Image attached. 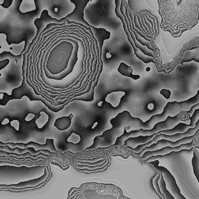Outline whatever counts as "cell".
I'll list each match as a JSON object with an SVG mask.
<instances>
[{"label": "cell", "mask_w": 199, "mask_h": 199, "mask_svg": "<svg viewBox=\"0 0 199 199\" xmlns=\"http://www.w3.org/2000/svg\"><path fill=\"white\" fill-rule=\"evenodd\" d=\"M135 120V117L132 116L129 111H125L120 113L110 121L113 126L112 129L104 132L102 135L95 137L93 144L87 148L84 151L107 148L114 145L117 138L124 134L125 128L130 126L132 128Z\"/></svg>", "instance_id": "cell-1"}, {"label": "cell", "mask_w": 199, "mask_h": 199, "mask_svg": "<svg viewBox=\"0 0 199 199\" xmlns=\"http://www.w3.org/2000/svg\"><path fill=\"white\" fill-rule=\"evenodd\" d=\"M191 121H185L182 120L181 114L177 115L174 117L169 116L165 121L160 122L156 124L154 127L150 130H132L130 132H127L125 130L124 134L121 136L119 137L117 139L116 143L114 145L107 148H99V150H107L113 147H118L123 146L125 142L130 138L136 137L140 136H151L161 131L172 129L180 123H184L189 125Z\"/></svg>", "instance_id": "cell-2"}, {"label": "cell", "mask_w": 199, "mask_h": 199, "mask_svg": "<svg viewBox=\"0 0 199 199\" xmlns=\"http://www.w3.org/2000/svg\"><path fill=\"white\" fill-rule=\"evenodd\" d=\"M198 103L199 90L196 95L187 101L181 102H168L164 107L163 112L158 115L159 122L165 121L168 117H174L181 114V112L189 111L192 106Z\"/></svg>", "instance_id": "cell-3"}, {"label": "cell", "mask_w": 199, "mask_h": 199, "mask_svg": "<svg viewBox=\"0 0 199 199\" xmlns=\"http://www.w3.org/2000/svg\"><path fill=\"white\" fill-rule=\"evenodd\" d=\"M11 95L13 96L14 99H20L25 96L28 97L31 101H41L49 110L55 113L62 111L65 106L64 104L54 106L46 101L41 95H36L33 89L27 83L26 78H23L22 84L20 87L12 90Z\"/></svg>", "instance_id": "cell-4"}, {"label": "cell", "mask_w": 199, "mask_h": 199, "mask_svg": "<svg viewBox=\"0 0 199 199\" xmlns=\"http://www.w3.org/2000/svg\"><path fill=\"white\" fill-rule=\"evenodd\" d=\"M159 163V161L156 160L149 163L159 172L162 173L166 183V188L175 199H187L181 194L180 188L173 175L167 168L158 165Z\"/></svg>", "instance_id": "cell-5"}, {"label": "cell", "mask_w": 199, "mask_h": 199, "mask_svg": "<svg viewBox=\"0 0 199 199\" xmlns=\"http://www.w3.org/2000/svg\"><path fill=\"white\" fill-rule=\"evenodd\" d=\"M115 4H116V8H115V12H116L117 16L121 20L123 24V27L124 30L126 32L128 37V40L129 42L131 44V46H132L134 49V52L136 56L139 59L144 62V63H148L150 62H153L156 65V62L154 59V58L152 57H149L143 54L142 52L141 51L139 48H137L135 46V43L133 41L132 38L131 37L130 32L128 30L127 24L124 18V16L122 15L121 11H120V7H121L122 1L121 0H116Z\"/></svg>", "instance_id": "cell-6"}, {"label": "cell", "mask_w": 199, "mask_h": 199, "mask_svg": "<svg viewBox=\"0 0 199 199\" xmlns=\"http://www.w3.org/2000/svg\"><path fill=\"white\" fill-rule=\"evenodd\" d=\"M54 139H46V142L44 144H40L32 141H30L26 144L21 143H4L0 141V146H8L11 149L18 148L20 149H25V148H34L36 151L40 150H47L50 151L51 153H54L57 151V150L56 149L55 146L54 145Z\"/></svg>", "instance_id": "cell-7"}, {"label": "cell", "mask_w": 199, "mask_h": 199, "mask_svg": "<svg viewBox=\"0 0 199 199\" xmlns=\"http://www.w3.org/2000/svg\"><path fill=\"white\" fill-rule=\"evenodd\" d=\"M196 134H195L193 136L183 138L176 142H171L169 140L162 139V140L158 141L156 144H154L151 145L150 147H146L144 148L140 152V155L143 156L146 152L153 151L159 150V149L167 147H170L174 148L179 146L182 144H188L192 141Z\"/></svg>", "instance_id": "cell-8"}, {"label": "cell", "mask_w": 199, "mask_h": 199, "mask_svg": "<svg viewBox=\"0 0 199 199\" xmlns=\"http://www.w3.org/2000/svg\"><path fill=\"white\" fill-rule=\"evenodd\" d=\"M199 119V109L195 110L192 117L190 118L191 123L189 125L184 123H180L172 129L160 131L161 134L172 135L177 134H183L188 131L189 129L195 128Z\"/></svg>", "instance_id": "cell-9"}, {"label": "cell", "mask_w": 199, "mask_h": 199, "mask_svg": "<svg viewBox=\"0 0 199 199\" xmlns=\"http://www.w3.org/2000/svg\"><path fill=\"white\" fill-rule=\"evenodd\" d=\"M193 148V141L189 143L185 144H182L179 146L173 148L170 147H167L153 151H147L144 153V155L140 157V159L142 160L145 161L147 159L152 156H164L169 154L173 151H179L182 149H188L190 150L191 148Z\"/></svg>", "instance_id": "cell-10"}, {"label": "cell", "mask_w": 199, "mask_h": 199, "mask_svg": "<svg viewBox=\"0 0 199 199\" xmlns=\"http://www.w3.org/2000/svg\"><path fill=\"white\" fill-rule=\"evenodd\" d=\"M124 1H122L121 7H120V11H121L122 15H123L124 18H125V21H126L127 24V26L128 30H129V32H130V35H131V37L132 38L133 41H134V43H135V46H136L137 48H139L140 49L141 51L142 52L143 54H145V55L154 58V52L148 49L147 46L142 45L137 40L135 35H134V33L131 31V29H130V28L129 21L126 16V10H125V4H124Z\"/></svg>", "instance_id": "cell-11"}, {"label": "cell", "mask_w": 199, "mask_h": 199, "mask_svg": "<svg viewBox=\"0 0 199 199\" xmlns=\"http://www.w3.org/2000/svg\"><path fill=\"white\" fill-rule=\"evenodd\" d=\"M0 151H4L7 152V153H16L17 154H24L29 152L32 155L34 156L38 155L40 153H43L46 155L49 156L52 155L53 154V153L51 152L50 151L47 150H40L36 151L34 148H25V149H20L18 148L11 149L8 146H0Z\"/></svg>", "instance_id": "cell-12"}, {"label": "cell", "mask_w": 199, "mask_h": 199, "mask_svg": "<svg viewBox=\"0 0 199 199\" xmlns=\"http://www.w3.org/2000/svg\"><path fill=\"white\" fill-rule=\"evenodd\" d=\"M103 70V66L102 65H100L99 70L98 73L96 76V79L95 82H93L92 87L90 91L87 93L83 95H82L80 96L77 97L72 99L70 101H68L64 104L65 106L68 104L69 103L73 102V101H84V102H92L94 100V89L95 87L97 85V84L98 83L100 75Z\"/></svg>", "instance_id": "cell-13"}, {"label": "cell", "mask_w": 199, "mask_h": 199, "mask_svg": "<svg viewBox=\"0 0 199 199\" xmlns=\"http://www.w3.org/2000/svg\"><path fill=\"white\" fill-rule=\"evenodd\" d=\"M194 148H191L190 150L188 149H182V150L179 151H173L166 154L164 156H152L150 157L146 160L144 161L147 163H150L151 162H154L156 160L159 161H164L168 160L170 158H173V157L177 156H180L183 155V154H189L191 153L193 151Z\"/></svg>", "instance_id": "cell-14"}, {"label": "cell", "mask_w": 199, "mask_h": 199, "mask_svg": "<svg viewBox=\"0 0 199 199\" xmlns=\"http://www.w3.org/2000/svg\"><path fill=\"white\" fill-rule=\"evenodd\" d=\"M193 60L199 63V47L191 50H185L183 57L177 64H183Z\"/></svg>", "instance_id": "cell-15"}, {"label": "cell", "mask_w": 199, "mask_h": 199, "mask_svg": "<svg viewBox=\"0 0 199 199\" xmlns=\"http://www.w3.org/2000/svg\"><path fill=\"white\" fill-rule=\"evenodd\" d=\"M73 117V114H71L68 116L62 117L57 119L54 123V126L59 131L66 130L70 126Z\"/></svg>", "instance_id": "cell-16"}, {"label": "cell", "mask_w": 199, "mask_h": 199, "mask_svg": "<svg viewBox=\"0 0 199 199\" xmlns=\"http://www.w3.org/2000/svg\"><path fill=\"white\" fill-rule=\"evenodd\" d=\"M126 93L124 92H115L107 95L105 100L113 107L116 108L120 105L121 99L125 96Z\"/></svg>", "instance_id": "cell-17"}, {"label": "cell", "mask_w": 199, "mask_h": 199, "mask_svg": "<svg viewBox=\"0 0 199 199\" xmlns=\"http://www.w3.org/2000/svg\"><path fill=\"white\" fill-rule=\"evenodd\" d=\"M125 10H126V15L128 19V20H129V21L130 29H131V31L134 33V35H135L137 40L142 45L147 46L148 49H150V50L154 52V48H153V47L152 46L151 43L150 42L148 41V40H146L144 38L142 37L139 34L137 33L136 31L133 30L131 20V18H130V15H129V10H128L127 8V7H126V6H125Z\"/></svg>", "instance_id": "cell-18"}, {"label": "cell", "mask_w": 199, "mask_h": 199, "mask_svg": "<svg viewBox=\"0 0 199 199\" xmlns=\"http://www.w3.org/2000/svg\"><path fill=\"white\" fill-rule=\"evenodd\" d=\"M118 71L122 75L129 77L134 80H137L140 78V76L138 75H133L132 68L123 62L120 63Z\"/></svg>", "instance_id": "cell-19"}, {"label": "cell", "mask_w": 199, "mask_h": 199, "mask_svg": "<svg viewBox=\"0 0 199 199\" xmlns=\"http://www.w3.org/2000/svg\"><path fill=\"white\" fill-rule=\"evenodd\" d=\"M0 156H12L16 157L18 158H25L26 157H30L32 159H36L40 157H43L45 159H47L49 156L46 155V154H44L43 153H40L37 156H34L32 155L29 152L24 154H17L16 153H9L4 151H0Z\"/></svg>", "instance_id": "cell-20"}, {"label": "cell", "mask_w": 199, "mask_h": 199, "mask_svg": "<svg viewBox=\"0 0 199 199\" xmlns=\"http://www.w3.org/2000/svg\"><path fill=\"white\" fill-rule=\"evenodd\" d=\"M159 173H160V177L158 181V184L161 192L164 195L165 199H175L166 188V183L163 178V175L161 172Z\"/></svg>", "instance_id": "cell-21"}, {"label": "cell", "mask_w": 199, "mask_h": 199, "mask_svg": "<svg viewBox=\"0 0 199 199\" xmlns=\"http://www.w3.org/2000/svg\"><path fill=\"white\" fill-rule=\"evenodd\" d=\"M40 116L35 121V123L39 129H42L49 121V116L44 111H41L40 113Z\"/></svg>", "instance_id": "cell-22"}, {"label": "cell", "mask_w": 199, "mask_h": 199, "mask_svg": "<svg viewBox=\"0 0 199 199\" xmlns=\"http://www.w3.org/2000/svg\"><path fill=\"white\" fill-rule=\"evenodd\" d=\"M192 164L194 173L197 178L199 184V159L195 152H193V157L192 159Z\"/></svg>", "instance_id": "cell-23"}, {"label": "cell", "mask_w": 199, "mask_h": 199, "mask_svg": "<svg viewBox=\"0 0 199 199\" xmlns=\"http://www.w3.org/2000/svg\"><path fill=\"white\" fill-rule=\"evenodd\" d=\"M47 169L49 173V176L48 177V178H47V179L45 181H44L43 182V183L40 184L38 185L37 186H35V187H25V188L18 189L10 188V187H3V188H0V189H1V190H2V189L3 190H11V191H25V190H26L27 189H36L39 188V187H41V186H42L44 184L46 183V182H47L49 178H50L51 176V173L50 171H49V165H48V164L47 166Z\"/></svg>", "instance_id": "cell-24"}, {"label": "cell", "mask_w": 199, "mask_h": 199, "mask_svg": "<svg viewBox=\"0 0 199 199\" xmlns=\"http://www.w3.org/2000/svg\"><path fill=\"white\" fill-rule=\"evenodd\" d=\"M3 165H9L14 166V167H23V166H25L28 167V168H30V167H35V166H44V164H32V165H29L26 163H22L21 164H18L17 163H13L12 162H2V161H0V166H2Z\"/></svg>", "instance_id": "cell-25"}, {"label": "cell", "mask_w": 199, "mask_h": 199, "mask_svg": "<svg viewBox=\"0 0 199 199\" xmlns=\"http://www.w3.org/2000/svg\"><path fill=\"white\" fill-rule=\"evenodd\" d=\"M160 173H157L155 177L153 178V186H154V189H155L156 192L158 194V195L162 198L163 199H165L164 195L161 192L160 188H159V184H158V181L160 178Z\"/></svg>", "instance_id": "cell-26"}, {"label": "cell", "mask_w": 199, "mask_h": 199, "mask_svg": "<svg viewBox=\"0 0 199 199\" xmlns=\"http://www.w3.org/2000/svg\"><path fill=\"white\" fill-rule=\"evenodd\" d=\"M0 105L2 106H6L9 101L14 99L12 95H10L6 93L1 92L0 93Z\"/></svg>", "instance_id": "cell-27"}, {"label": "cell", "mask_w": 199, "mask_h": 199, "mask_svg": "<svg viewBox=\"0 0 199 199\" xmlns=\"http://www.w3.org/2000/svg\"><path fill=\"white\" fill-rule=\"evenodd\" d=\"M108 163V158H107L106 162L103 164L100 165L94 166V167H90V166L87 165H79V164H77L76 163H74L75 165L76 166L77 168L79 169H87L89 170H93L97 169L98 168H103Z\"/></svg>", "instance_id": "cell-28"}, {"label": "cell", "mask_w": 199, "mask_h": 199, "mask_svg": "<svg viewBox=\"0 0 199 199\" xmlns=\"http://www.w3.org/2000/svg\"><path fill=\"white\" fill-rule=\"evenodd\" d=\"M129 12L130 18H131V20L133 30L136 31L137 33L139 34L142 37L144 38L146 40H148V41L152 43V39L149 38L147 37L146 35H144V34H143L142 32H141L139 29L135 27V23H134V16L132 14H131L129 12Z\"/></svg>", "instance_id": "cell-29"}, {"label": "cell", "mask_w": 199, "mask_h": 199, "mask_svg": "<svg viewBox=\"0 0 199 199\" xmlns=\"http://www.w3.org/2000/svg\"><path fill=\"white\" fill-rule=\"evenodd\" d=\"M108 164H106V166H104V167H103V168H98V169L93 170H89L87 169H79V168H77L76 166L75 165L74 163H73V165L74 166L76 169L77 170H78V171H79V172H85V173H92V172H99V171H102L106 169V168H107V167H108V166L109 165V164H110V161L109 160V158H108Z\"/></svg>", "instance_id": "cell-30"}, {"label": "cell", "mask_w": 199, "mask_h": 199, "mask_svg": "<svg viewBox=\"0 0 199 199\" xmlns=\"http://www.w3.org/2000/svg\"><path fill=\"white\" fill-rule=\"evenodd\" d=\"M106 158H105V159H103V160L98 161V162H95V163H89V162H82L78 161V162H75V163L79 164V165H87L90 166V167H94V166L100 165L103 164L106 162Z\"/></svg>", "instance_id": "cell-31"}, {"label": "cell", "mask_w": 199, "mask_h": 199, "mask_svg": "<svg viewBox=\"0 0 199 199\" xmlns=\"http://www.w3.org/2000/svg\"><path fill=\"white\" fill-rule=\"evenodd\" d=\"M81 138L79 135L76 134V133H72L70 136L68 137V142L72 143L74 144H77L81 141Z\"/></svg>", "instance_id": "cell-32"}, {"label": "cell", "mask_w": 199, "mask_h": 199, "mask_svg": "<svg viewBox=\"0 0 199 199\" xmlns=\"http://www.w3.org/2000/svg\"><path fill=\"white\" fill-rule=\"evenodd\" d=\"M134 23H135V27H136L137 28L139 29L141 32H142L144 34V35H146L147 37L149 38H153V36H152L151 35H148V34H146L143 31L142 29H141L140 25L139 24V21H138L137 15H135V16H134Z\"/></svg>", "instance_id": "cell-33"}, {"label": "cell", "mask_w": 199, "mask_h": 199, "mask_svg": "<svg viewBox=\"0 0 199 199\" xmlns=\"http://www.w3.org/2000/svg\"><path fill=\"white\" fill-rule=\"evenodd\" d=\"M51 163V164H54V165H55L58 166L60 167L62 169V170L63 171H65L68 169L70 167V165L69 164H68V165L66 167H65V166H64L63 164H62L61 163L59 162V161L57 160V159H55L54 160H53Z\"/></svg>", "instance_id": "cell-34"}, {"label": "cell", "mask_w": 199, "mask_h": 199, "mask_svg": "<svg viewBox=\"0 0 199 199\" xmlns=\"http://www.w3.org/2000/svg\"><path fill=\"white\" fill-rule=\"evenodd\" d=\"M105 158H106L101 156L99 157H97V158H94L92 159H80V160H79L78 161L82 162H89V163H95V162H97L98 161L103 160V159H105Z\"/></svg>", "instance_id": "cell-35"}, {"label": "cell", "mask_w": 199, "mask_h": 199, "mask_svg": "<svg viewBox=\"0 0 199 199\" xmlns=\"http://www.w3.org/2000/svg\"><path fill=\"white\" fill-rule=\"evenodd\" d=\"M140 13L141 14V15L143 14H146L148 15V16H149L150 18L152 19L153 20V21H154V30H155L156 32L154 34V35H155L156 34H157V33H158V29H157V23L156 22V20L155 18L154 17V16H151V15L150 14H149V12H141V13Z\"/></svg>", "instance_id": "cell-36"}, {"label": "cell", "mask_w": 199, "mask_h": 199, "mask_svg": "<svg viewBox=\"0 0 199 199\" xmlns=\"http://www.w3.org/2000/svg\"><path fill=\"white\" fill-rule=\"evenodd\" d=\"M199 109V103L193 106H192V107L191 108V109L189 111H187V112H185L186 114H187L190 116V117H192V115L194 113L195 110Z\"/></svg>", "instance_id": "cell-37"}, {"label": "cell", "mask_w": 199, "mask_h": 199, "mask_svg": "<svg viewBox=\"0 0 199 199\" xmlns=\"http://www.w3.org/2000/svg\"><path fill=\"white\" fill-rule=\"evenodd\" d=\"M160 93L163 96H164L166 98L169 99L170 97L171 93L169 90L163 89H162L160 91Z\"/></svg>", "instance_id": "cell-38"}, {"label": "cell", "mask_w": 199, "mask_h": 199, "mask_svg": "<svg viewBox=\"0 0 199 199\" xmlns=\"http://www.w3.org/2000/svg\"><path fill=\"white\" fill-rule=\"evenodd\" d=\"M10 124L12 127L15 128L16 130L19 131L20 129V122L18 120H13L10 122Z\"/></svg>", "instance_id": "cell-39"}, {"label": "cell", "mask_w": 199, "mask_h": 199, "mask_svg": "<svg viewBox=\"0 0 199 199\" xmlns=\"http://www.w3.org/2000/svg\"><path fill=\"white\" fill-rule=\"evenodd\" d=\"M141 15H143L145 16L147 20H148V21H149V22L151 24L152 30V32H153V35H154V33L155 32V30H154V21H153V20L152 19L150 18H149V16H148V15L146 14H142Z\"/></svg>", "instance_id": "cell-40"}, {"label": "cell", "mask_w": 199, "mask_h": 199, "mask_svg": "<svg viewBox=\"0 0 199 199\" xmlns=\"http://www.w3.org/2000/svg\"><path fill=\"white\" fill-rule=\"evenodd\" d=\"M10 63V60L8 59H5L3 61H0V70L3 69L7 65Z\"/></svg>", "instance_id": "cell-41"}, {"label": "cell", "mask_w": 199, "mask_h": 199, "mask_svg": "<svg viewBox=\"0 0 199 199\" xmlns=\"http://www.w3.org/2000/svg\"><path fill=\"white\" fill-rule=\"evenodd\" d=\"M12 2H13V1H10V0L7 1V0H5V1H4L3 4L0 5L5 8H8L12 4Z\"/></svg>", "instance_id": "cell-42"}, {"label": "cell", "mask_w": 199, "mask_h": 199, "mask_svg": "<svg viewBox=\"0 0 199 199\" xmlns=\"http://www.w3.org/2000/svg\"><path fill=\"white\" fill-rule=\"evenodd\" d=\"M141 15L142 16H143V18H144V21H145V24L146 25H147V26H148V28H149V31H150L151 34L152 35H153V32H152V30L151 24L149 22V21H148V20H147L146 18V17H145V16H144V15Z\"/></svg>", "instance_id": "cell-43"}, {"label": "cell", "mask_w": 199, "mask_h": 199, "mask_svg": "<svg viewBox=\"0 0 199 199\" xmlns=\"http://www.w3.org/2000/svg\"><path fill=\"white\" fill-rule=\"evenodd\" d=\"M137 18L138 21H139V24H140V27H141V29H142L143 31H144V32L146 34H148V35H151L150 34H149V33H148V32H147L145 28H144V26H143L142 23V20L141 18H140V15H137Z\"/></svg>", "instance_id": "cell-44"}, {"label": "cell", "mask_w": 199, "mask_h": 199, "mask_svg": "<svg viewBox=\"0 0 199 199\" xmlns=\"http://www.w3.org/2000/svg\"><path fill=\"white\" fill-rule=\"evenodd\" d=\"M35 115L34 114L32 113H29L28 115H27V116H26V117L25 118V121L29 122L31 120H32L35 117Z\"/></svg>", "instance_id": "cell-45"}, {"label": "cell", "mask_w": 199, "mask_h": 199, "mask_svg": "<svg viewBox=\"0 0 199 199\" xmlns=\"http://www.w3.org/2000/svg\"><path fill=\"white\" fill-rule=\"evenodd\" d=\"M140 15V17L141 18L142 23L144 27L145 28L146 30V31L148 32L149 33V34H150L151 35V34L150 31H149V28H148V26H147V25H146L145 23V21H144V19L143 18V16H142L141 15Z\"/></svg>", "instance_id": "cell-46"}, {"label": "cell", "mask_w": 199, "mask_h": 199, "mask_svg": "<svg viewBox=\"0 0 199 199\" xmlns=\"http://www.w3.org/2000/svg\"><path fill=\"white\" fill-rule=\"evenodd\" d=\"M190 30V29H187L186 28L182 29H181V32H180V34H178V35H173L172 34V35H172V36L174 38H177L180 37H181V35H182V33H183V32H184L186 31V30Z\"/></svg>", "instance_id": "cell-47"}, {"label": "cell", "mask_w": 199, "mask_h": 199, "mask_svg": "<svg viewBox=\"0 0 199 199\" xmlns=\"http://www.w3.org/2000/svg\"><path fill=\"white\" fill-rule=\"evenodd\" d=\"M80 187L79 188H76V187H72V188H71L70 190V191H68V198H69L72 192H73V191H75V190H80V187Z\"/></svg>", "instance_id": "cell-48"}, {"label": "cell", "mask_w": 199, "mask_h": 199, "mask_svg": "<svg viewBox=\"0 0 199 199\" xmlns=\"http://www.w3.org/2000/svg\"><path fill=\"white\" fill-rule=\"evenodd\" d=\"M9 123L10 120H9L8 118H5L4 120H3L2 123H1V125H7V124H8Z\"/></svg>", "instance_id": "cell-49"}, {"label": "cell", "mask_w": 199, "mask_h": 199, "mask_svg": "<svg viewBox=\"0 0 199 199\" xmlns=\"http://www.w3.org/2000/svg\"><path fill=\"white\" fill-rule=\"evenodd\" d=\"M148 108L150 111H153L154 109V104L153 103L149 104L148 106Z\"/></svg>", "instance_id": "cell-50"}, {"label": "cell", "mask_w": 199, "mask_h": 199, "mask_svg": "<svg viewBox=\"0 0 199 199\" xmlns=\"http://www.w3.org/2000/svg\"><path fill=\"white\" fill-rule=\"evenodd\" d=\"M80 192V190H75V191H73V192H72L69 198H68L70 199V198H71L72 197H73V196H74V195L77 193V192Z\"/></svg>", "instance_id": "cell-51"}, {"label": "cell", "mask_w": 199, "mask_h": 199, "mask_svg": "<svg viewBox=\"0 0 199 199\" xmlns=\"http://www.w3.org/2000/svg\"><path fill=\"white\" fill-rule=\"evenodd\" d=\"M120 156L122 157V158H124V159H126L127 158H129L130 155H129L128 157H125V156H124V155H123V154H115V155H113V156Z\"/></svg>", "instance_id": "cell-52"}, {"label": "cell", "mask_w": 199, "mask_h": 199, "mask_svg": "<svg viewBox=\"0 0 199 199\" xmlns=\"http://www.w3.org/2000/svg\"><path fill=\"white\" fill-rule=\"evenodd\" d=\"M198 47H199V44H198L197 45H196L194 46L191 47V48L187 49H188V50H191V49L196 48H198Z\"/></svg>", "instance_id": "cell-53"}, {"label": "cell", "mask_w": 199, "mask_h": 199, "mask_svg": "<svg viewBox=\"0 0 199 199\" xmlns=\"http://www.w3.org/2000/svg\"><path fill=\"white\" fill-rule=\"evenodd\" d=\"M103 103V101H100L98 103L97 106H99V107H101L102 106V104Z\"/></svg>", "instance_id": "cell-54"}, {"label": "cell", "mask_w": 199, "mask_h": 199, "mask_svg": "<svg viewBox=\"0 0 199 199\" xmlns=\"http://www.w3.org/2000/svg\"><path fill=\"white\" fill-rule=\"evenodd\" d=\"M80 193V192H77V193H76V194L74 195V196H73V197H72L71 198H70V199H74L75 198H76V196H77V195H78Z\"/></svg>", "instance_id": "cell-55"}, {"label": "cell", "mask_w": 199, "mask_h": 199, "mask_svg": "<svg viewBox=\"0 0 199 199\" xmlns=\"http://www.w3.org/2000/svg\"><path fill=\"white\" fill-rule=\"evenodd\" d=\"M98 124V123L97 122H96L94 124L93 126L92 127V129H94L96 127V126H97Z\"/></svg>", "instance_id": "cell-56"}, {"label": "cell", "mask_w": 199, "mask_h": 199, "mask_svg": "<svg viewBox=\"0 0 199 199\" xmlns=\"http://www.w3.org/2000/svg\"><path fill=\"white\" fill-rule=\"evenodd\" d=\"M106 57H107V58H110L112 56H111V54H110L109 53H107V54H106Z\"/></svg>", "instance_id": "cell-57"}, {"label": "cell", "mask_w": 199, "mask_h": 199, "mask_svg": "<svg viewBox=\"0 0 199 199\" xmlns=\"http://www.w3.org/2000/svg\"><path fill=\"white\" fill-rule=\"evenodd\" d=\"M80 195L79 194L78 195H77L76 197V198H75L74 199H77V198H78V196H80Z\"/></svg>", "instance_id": "cell-58"}]
</instances>
